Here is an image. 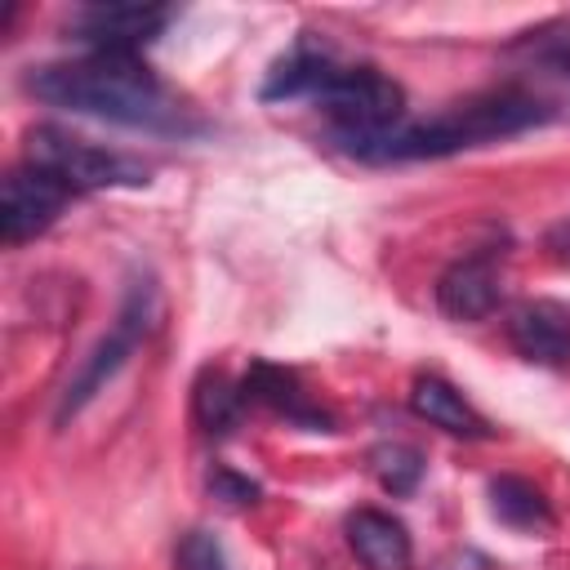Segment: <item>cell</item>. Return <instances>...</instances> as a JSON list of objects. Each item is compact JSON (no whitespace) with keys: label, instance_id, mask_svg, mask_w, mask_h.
I'll return each instance as SVG.
<instances>
[{"label":"cell","instance_id":"ba28073f","mask_svg":"<svg viewBox=\"0 0 570 570\" xmlns=\"http://www.w3.org/2000/svg\"><path fill=\"white\" fill-rule=\"evenodd\" d=\"M499 263L494 249H476L454 258L441 276H436V307L450 321H481L499 307Z\"/></svg>","mask_w":570,"mask_h":570},{"label":"cell","instance_id":"30bf717a","mask_svg":"<svg viewBox=\"0 0 570 570\" xmlns=\"http://www.w3.org/2000/svg\"><path fill=\"white\" fill-rule=\"evenodd\" d=\"M240 392H245V405H263V410H276L285 414L289 423L307 428V432H330L334 419L303 392V383L294 379V370L285 365H272V361H249L245 379H240Z\"/></svg>","mask_w":570,"mask_h":570},{"label":"cell","instance_id":"8992f818","mask_svg":"<svg viewBox=\"0 0 570 570\" xmlns=\"http://www.w3.org/2000/svg\"><path fill=\"white\" fill-rule=\"evenodd\" d=\"M174 9L165 4H85L71 13V40L85 45V53H125L138 58L165 27Z\"/></svg>","mask_w":570,"mask_h":570},{"label":"cell","instance_id":"8fae6325","mask_svg":"<svg viewBox=\"0 0 570 570\" xmlns=\"http://www.w3.org/2000/svg\"><path fill=\"white\" fill-rule=\"evenodd\" d=\"M347 543L365 570H410L414 561L410 530L383 508H356L347 517Z\"/></svg>","mask_w":570,"mask_h":570},{"label":"cell","instance_id":"5b68a950","mask_svg":"<svg viewBox=\"0 0 570 570\" xmlns=\"http://www.w3.org/2000/svg\"><path fill=\"white\" fill-rule=\"evenodd\" d=\"M330 120L338 138H361V134H383L405 120V89L383 76L379 67H343L325 80V89L312 98Z\"/></svg>","mask_w":570,"mask_h":570},{"label":"cell","instance_id":"4fadbf2b","mask_svg":"<svg viewBox=\"0 0 570 570\" xmlns=\"http://www.w3.org/2000/svg\"><path fill=\"white\" fill-rule=\"evenodd\" d=\"M334 71H338V58H334L325 45H316V40H307V36H303L285 58H276V62H272V71H267V80H263L258 98H263V102L316 98Z\"/></svg>","mask_w":570,"mask_h":570},{"label":"cell","instance_id":"e0dca14e","mask_svg":"<svg viewBox=\"0 0 570 570\" xmlns=\"http://www.w3.org/2000/svg\"><path fill=\"white\" fill-rule=\"evenodd\" d=\"M174 566H178V570H232V557H227V548H223V539H218L214 530L196 525V530H187V534L178 539Z\"/></svg>","mask_w":570,"mask_h":570},{"label":"cell","instance_id":"5bb4252c","mask_svg":"<svg viewBox=\"0 0 570 570\" xmlns=\"http://www.w3.org/2000/svg\"><path fill=\"white\" fill-rule=\"evenodd\" d=\"M490 512L508 525V530H521V534H534V530H548L557 517H552V503L543 499V490L525 476H494L490 481Z\"/></svg>","mask_w":570,"mask_h":570},{"label":"cell","instance_id":"52a82bcc","mask_svg":"<svg viewBox=\"0 0 570 570\" xmlns=\"http://www.w3.org/2000/svg\"><path fill=\"white\" fill-rule=\"evenodd\" d=\"M67 200H71V187L58 183L53 174H45L36 165L9 169L4 187H0V240L4 245L36 240L40 232H49L58 223Z\"/></svg>","mask_w":570,"mask_h":570},{"label":"cell","instance_id":"ffe728a7","mask_svg":"<svg viewBox=\"0 0 570 570\" xmlns=\"http://www.w3.org/2000/svg\"><path fill=\"white\" fill-rule=\"evenodd\" d=\"M543 245H548V254H552L557 263H566V267H570V218L552 223V227H548V236H543Z\"/></svg>","mask_w":570,"mask_h":570},{"label":"cell","instance_id":"9c48e42d","mask_svg":"<svg viewBox=\"0 0 570 570\" xmlns=\"http://www.w3.org/2000/svg\"><path fill=\"white\" fill-rule=\"evenodd\" d=\"M508 343L530 365H570V312L561 303L534 298L508 312Z\"/></svg>","mask_w":570,"mask_h":570},{"label":"cell","instance_id":"277c9868","mask_svg":"<svg viewBox=\"0 0 570 570\" xmlns=\"http://www.w3.org/2000/svg\"><path fill=\"white\" fill-rule=\"evenodd\" d=\"M27 165L53 174L71 191H111V187H147L151 169L125 151L76 138L58 125H40L27 134Z\"/></svg>","mask_w":570,"mask_h":570},{"label":"cell","instance_id":"3957f363","mask_svg":"<svg viewBox=\"0 0 570 570\" xmlns=\"http://www.w3.org/2000/svg\"><path fill=\"white\" fill-rule=\"evenodd\" d=\"M156 316H160V289H156V281L151 276H134L125 285V298H120V312H116L111 330L89 347V356L80 361V370L71 374V383L58 396V410H53V423L58 428H67L125 370V361L134 356V347L156 330Z\"/></svg>","mask_w":570,"mask_h":570},{"label":"cell","instance_id":"7a4b0ae2","mask_svg":"<svg viewBox=\"0 0 570 570\" xmlns=\"http://www.w3.org/2000/svg\"><path fill=\"white\" fill-rule=\"evenodd\" d=\"M552 120V111L534 98L521 94H485V98H468L454 102L428 120H401L383 134H361V138H338V147L356 160H441L468 147H485L512 134H525L534 125Z\"/></svg>","mask_w":570,"mask_h":570},{"label":"cell","instance_id":"6da1fadb","mask_svg":"<svg viewBox=\"0 0 570 570\" xmlns=\"http://www.w3.org/2000/svg\"><path fill=\"white\" fill-rule=\"evenodd\" d=\"M27 94L49 107L129 129H183V107L169 98L160 76L142 58L125 53H85L71 62L31 67Z\"/></svg>","mask_w":570,"mask_h":570},{"label":"cell","instance_id":"d6986e66","mask_svg":"<svg viewBox=\"0 0 570 570\" xmlns=\"http://www.w3.org/2000/svg\"><path fill=\"white\" fill-rule=\"evenodd\" d=\"M209 494H214V499H218L223 508H249V503H258V494H263V485L218 463V468L209 472Z\"/></svg>","mask_w":570,"mask_h":570},{"label":"cell","instance_id":"2e32d148","mask_svg":"<svg viewBox=\"0 0 570 570\" xmlns=\"http://www.w3.org/2000/svg\"><path fill=\"white\" fill-rule=\"evenodd\" d=\"M370 468L387 494H410L423 481V454L405 441H383L379 450H370Z\"/></svg>","mask_w":570,"mask_h":570},{"label":"cell","instance_id":"7c38bea8","mask_svg":"<svg viewBox=\"0 0 570 570\" xmlns=\"http://www.w3.org/2000/svg\"><path fill=\"white\" fill-rule=\"evenodd\" d=\"M410 410L419 419H428L432 428L450 432V436H468V441H485L490 436V423L485 414L441 374H419L414 387H410Z\"/></svg>","mask_w":570,"mask_h":570},{"label":"cell","instance_id":"ac0fdd59","mask_svg":"<svg viewBox=\"0 0 570 570\" xmlns=\"http://www.w3.org/2000/svg\"><path fill=\"white\" fill-rule=\"evenodd\" d=\"M530 62L557 71L570 80V22H557V27H543V31H530L521 45H517Z\"/></svg>","mask_w":570,"mask_h":570},{"label":"cell","instance_id":"9a60e30c","mask_svg":"<svg viewBox=\"0 0 570 570\" xmlns=\"http://www.w3.org/2000/svg\"><path fill=\"white\" fill-rule=\"evenodd\" d=\"M191 410H196V423L214 436L232 432L240 410H245V392L223 374V370H205L196 379V396H191Z\"/></svg>","mask_w":570,"mask_h":570}]
</instances>
